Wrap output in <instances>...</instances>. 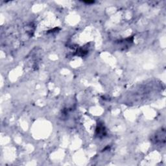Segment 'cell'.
<instances>
[{"mask_svg":"<svg viewBox=\"0 0 166 166\" xmlns=\"http://www.w3.org/2000/svg\"><path fill=\"white\" fill-rule=\"evenodd\" d=\"M96 131H97V134H98L99 136H104V134H105V133H104V131H105L104 127L102 125H98L97 129H96Z\"/></svg>","mask_w":166,"mask_h":166,"instance_id":"obj_1","label":"cell"}]
</instances>
